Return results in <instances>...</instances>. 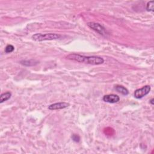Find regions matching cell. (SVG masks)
I'll return each instance as SVG.
<instances>
[{
  "mask_svg": "<svg viewBox=\"0 0 154 154\" xmlns=\"http://www.w3.org/2000/svg\"><path fill=\"white\" fill-rule=\"evenodd\" d=\"M150 102L151 103V104H152V105H153V99H152L150 101Z\"/></svg>",
  "mask_w": 154,
  "mask_h": 154,
  "instance_id": "obj_12",
  "label": "cell"
},
{
  "mask_svg": "<svg viewBox=\"0 0 154 154\" xmlns=\"http://www.w3.org/2000/svg\"><path fill=\"white\" fill-rule=\"evenodd\" d=\"M12 96V94L10 91L6 92L0 96V103H3L4 102L9 100Z\"/></svg>",
  "mask_w": 154,
  "mask_h": 154,
  "instance_id": "obj_8",
  "label": "cell"
},
{
  "mask_svg": "<svg viewBox=\"0 0 154 154\" xmlns=\"http://www.w3.org/2000/svg\"><path fill=\"white\" fill-rule=\"evenodd\" d=\"M60 37L61 35L56 33H36L32 36L33 40L37 42L56 40Z\"/></svg>",
  "mask_w": 154,
  "mask_h": 154,
  "instance_id": "obj_1",
  "label": "cell"
},
{
  "mask_svg": "<svg viewBox=\"0 0 154 154\" xmlns=\"http://www.w3.org/2000/svg\"><path fill=\"white\" fill-rule=\"evenodd\" d=\"M115 89L116 90L119 92V93L122 94L123 95H128L129 94V91L127 89H126L125 87L122 86H120V85H117L115 87Z\"/></svg>",
  "mask_w": 154,
  "mask_h": 154,
  "instance_id": "obj_7",
  "label": "cell"
},
{
  "mask_svg": "<svg viewBox=\"0 0 154 154\" xmlns=\"http://www.w3.org/2000/svg\"><path fill=\"white\" fill-rule=\"evenodd\" d=\"M87 25L89 27H90L92 30H94V31H95L96 32H97L98 33H99L101 35L104 36L105 34V31L104 27L98 23L90 22L87 23Z\"/></svg>",
  "mask_w": 154,
  "mask_h": 154,
  "instance_id": "obj_4",
  "label": "cell"
},
{
  "mask_svg": "<svg viewBox=\"0 0 154 154\" xmlns=\"http://www.w3.org/2000/svg\"><path fill=\"white\" fill-rule=\"evenodd\" d=\"M150 89V86H145L141 89H137L134 91V97L137 99H141L149 94Z\"/></svg>",
  "mask_w": 154,
  "mask_h": 154,
  "instance_id": "obj_3",
  "label": "cell"
},
{
  "mask_svg": "<svg viewBox=\"0 0 154 154\" xmlns=\"http://www.w3.org/2000/svg\"><path fill=\"white\" fill-rule=\"evenodd\" d=\"M146 10L148 12L154 11V1H150L146 5Z\"/></svg>",
  "mask_w": 154,
  "mask_h": 154,
  "instance_id": "obj_9",
  "label": "cell"
},
{
  "mask_svg": "<svg viewBox=\"0 0 154 154\" xmlns=\"http://www.w3.org/2000/svg\"><path fill=\"white\" fill-rule=\"evenodd\" d=\"M66 58L68 60L77 61V62L84 63L91 65V56H84V55H81L76 54H71L68 55L66 57Z\"/></svg>",
  "mask_w": 154,
  "mask_h": 154,
  "instance_id": "obj_2",
  "label": "cell"
},
{
  "mask_svg": "<svg viewBox=\"0 0 154 154\" xmlns=\"http://www.w3.org/2000/svg\"><path fill=\"white\" fill-rule=\"evenodd\" d=\"M72 139L73 142L78 143L80 141V137L78 134H73L72 136Z\"/></svg>",
  "mask_w": 154,
  "mask_h": 154,
  "instance_id": "obj_11",
  "label": "cell"
},
{
  "mask_svg": "<svg viewBox=\"0 0 154 154\" xmlns=\"http://www.w3.org/2000/svg\"><path fill=\"white\" fill-rule=\"evenodd\" d=\"M14 50V47L12 45H8L5 48L6 53H11Z\"/></svg>",
  "mask_w": 154,
  "mask_h": 154,
  "instance_id": "obj_10",
  "label": "cell"
},
{
  "mask_svg": "<svg viewBox=\"0 0 154 154\" xmlns=\"http://www.w3.org/2000/svg\"><path fill=\"white\" fill-rule=\"evenodd\" d=\"M70 105L69 103L67 102H57L53 104L48 106V109L50 110H61L64 109L68 107Z\"/></svg>",
  "mask_w": 154,
  "mask_h": 154,
  "instance_id": "obj_5",
  "label": "cell"
},
{
  "mask_svg": "<svg viewBox=\"0 0 154 154\" xmlns=\"http://www.w3.org/2000/svg\"><path fill=\"white\" fill-rule=\"evenodd\" d=\"M103 101L105 102L114 104L120 101V98L119 96L114 94L107 95L103 97Z\"/></svg>",
  "mask_w": 154,
  "mask_h": 154,
  "instance_id": "obj_6",
  "label": "cell"
}]
</instances>
